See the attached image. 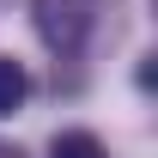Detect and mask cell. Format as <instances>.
Wrapping results in <instances>:
<instances>
[{"label":"cell","instance_id":"6da1fadb","mask_svg":"<svg viewBox=\"0 0 158 158\" xmlns=\"http://www.w3.org/2000/svg\"><path fill=\"white\" fill-rule=\"evenodd\" d=\"M31 31L43 49L79 55L98 31V0H31Z\"/></svg>","mask_w":158,"mask_h":158},{"label":"cell","instance_id":"7a4b0ae2","mask_svg":"<svg viewBox=\"0 0 158 158\" xmlns=\"http://www.w3.org/2000/svg\"><path fill=\"white\" fill-rule=\"evenodd\" d=\"M24 98H31V73H24V61L0 55V122H6V116H19Z\"/></svg>","mask_w":158,"mask_h":158},{"label":"cell","instance_id":"3957f363","mask_svg":"<svg viewBox=\"0 0 158 158\" xmlns=\"http://www.w3.org/2000/svg\"><path fill=\"white\" fill-rule=\"evenodd\" d=\"M49 158H110V146H103L91 128H61V134L49 140Z\"/></svg>","mask_w":158,"mask_h":158},{"label":"cell","instance_id":"277c9868","mask_svg":"<svg viewBox=\"0 0 158 158\" xmlns=\"http://www.w3.org/2000/svg\"><path fill=\"white\" fill-rule=\"evenodd\" d=\"M0 158H24V152H19V146H12V140H0Z\"/></svg>","mask_w":158,"mask_h":158}]
</instances>
